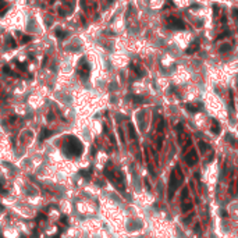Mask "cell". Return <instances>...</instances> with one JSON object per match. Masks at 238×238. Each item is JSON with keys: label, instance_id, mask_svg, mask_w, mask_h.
Here are the masks:
<instances>
[{"label": "cell", "instance_id": "cb8c5ba5", "mask_svg": "<svg viewBox=\"0 0 238 238\" xmlns=\"http://www.w3.org/2000/svg\"><path fill=\"white\" fill-rule=\"evenodd\" d=\"M222 217H227V212H226V210H222Z\"/></svg>", "mask_w": 238, "mask_h": 238}, {"label": "cell", "instance_id": "277c9868", "mask_svg": "<svg viewBox=\"0 0 238 238\" xmlns=\"http://www.w3.org/2000/svg\"><path fill=\"white\" fill-rule=\"evenodd\" d=\"M189 210H192V199L188 194V188H185L182 192V212L187 213Z\"/></svg>", "mask_w": 238, "mask_h": 238}, {"label": "cell", "instance_id": "7402d4cb", "mask_svg": "<svg viewBox=\"0 0 238 238\" xmlns=\"http://www.w3.org/2000/svg\"><path fill=\"white\" fill-rule=\"evenodd\" d=\"M233 17L234 18H238V8H233Z\"/></svg>", "mask_w": 238, "mask_h": 238}, {"label": "cell", "instance_id": "ac0fdd59", "mask_svg": "<svg viewBox=\"0 0 238 238\" xmlns=\"http://www.w3.org/2000/svg\"><path fill=\"white\" fill-rule=\"evenodd\" d=\"M3 71H4L6 74H8V75H14V77H17V74H14V72H13L11 70H10L8 67H4V68H3Z\"/></svg>", "mask_w": 238, "mask_h": 238}, {"label": "cell", "instance_id": "3957f363", "mask_svg": "<svg viewBox=\"0 0 238 238\" xmlns=\"http://www.w3.org/2000/svg\"><path fill=\"white\" fill-rule=\"evenodd\" d=\"M89 71H91V67H89L87 58L82 57L81 60H79V63H78V67H77L78 75H79V77H81L82 79H87V78L89 77Z\"/></svg>", "mask_w": 238, "mask_h": 238}, {"label": "cell", "instance_id": "484cf974", "mask_svg": "<svg viewBox=\"0 0 238 238\" xmlns=\"http://www.w3.org/2000/svg\"><path fill=\"white\" fill-rule=\"evenodd\" d=\"M22 238H27V237H25V235H22Z\"/></svg>", "mask_w": 238, "mask_h": 238}, {"label": "cell", "instance_id": "52a82bcc", "mask_svg": "<svg viewBox=\"0 0 238 238\" xmlns=\"http://www.w3.org/2000/svg\"><path fill=\"white\" fill-rule=\"evenodd\" d=\"M228 191H230L231 196H237V194H238V173L234 174L233 180H231V182H230Z\"/></svg>", "mask_w": 238, "mask_h": 238}, {"label": "cell", "instance_id": "2e32d148", "mask_svg": "<svg viewBox=\"0 0 238 238\" xmlns=\"http://www.w3.org/2000/svg\"><path fill=\"white\" fill-rule=\"evenodd\" d=\"M228 35H230V32H228V31H226V32H223V33H220V35H217L216 40H220V39H223V38H226V36H228Z\"/></svg>", "mask_w": 238, "mask_h": 238}, {"label": "cell", "instance_id": "5bb4252c", "mask_svg": "<svg viewBox=\"0 0 238 238\" xmlns=\"http://www.w3.org/2000/svg\"><path fill=\"white\" fill-rule=\"evenodd\" d=\"M185 107H187L188 110H189V112H191V113H195V112H198V107H196V106H194V105H191V103H188V105L187 106H185Z\"/></svg>", "mask_w": 238, "mask_h": 238}, {"label": "cell", "instance_id": "8992f818", "mask_svg": "<svg viewBox=\"0 0 238 238\" xmlns=\"http://www.w3.org/2000/svg\"><path fill=\"white\" fill-rule=\"evenodd\" d=\"M198 162V155H196L195 149H189L187 153H185V163L188 166H194V164Z\"/></svg>", "mask_w": 238, "mask_h": 238}, {"label": "cell", "instance_id": "d6986e66", "mask_svg": "<svg viewBox=\"0 0 238 238\" xmlns=\"http://www.w3.org/2000/svg\"><path fill=\"white\" fill-rule=\"evenodd\" d=\"M81 175H84V177H91V170H81Z\"/></svg>", "mask_w": 238, "mask_h": 238}, {"label": "cell", "instance_id": "8fae6325", "mask_svg": "<svg viewBox=\"0 0 238 238\" xmlns=\"http://www.w3.org/2000/svg\"><path fill=\"white\" fill-rule=\"evenodd\" d=\"M6 43H7L10 47H15V46H17V43H15L14 38H13V36H10V35H8L7 38H6Z\"/></svg>", "mask_w": 238, "mask_h": 238}, {"label": "cell", "instance_id": "5b68a950", "mask_svg": "<svg viewBox=\"0 0 238 238\" xmlns=\"http://www.w3.org/2000/svg\"><path fill=\"white\" fill-rule=\"evenodd\" d=\"M167 25L170 28H174V29H184L185 28L184 21H181L177 17H167Z\"/></svg>", "mask_w": 238, "mask_h": 238}, {"label": "cell", "instance_id": "4fadbf2b", "mask_svg": "<svg viewBox=\"0 0 238 238\" xmlns=\"http://www.w3.org/2000/svg\"><path fill=\"white\" fill-rule=\"evenodd\" d=\"M131 70H134L138 75H139V77H142V75H143V71H142V70H139V68H138L137 65H134V64H131Z\"/></svg>", "mask_w": 238, "mask_h": 238}, {"label": "cell", "instance_id": "e0dca14e", "mask_svg": "<svg viewBox=\"0 0 238 238\" xmlns=\"http://www.w3.org/2000/svg\"><path fill=\"white\" fill-rule=\"evenodd\" d=\"M199 146L202 148V150H208L209 148H210L209 145H208V143H205V142H203V141H201V142H199Z\"/></svg>", "mask_w": 238, "mask_h": 238}, {"label": "cell", "instance_id": "44dd1931", "mask_svg": "<svg viewBox=\"0 0 238 238\" xmlns=\"http://www.w3.org/2000/svg\"><path fill=\"white\" fill-rule=\"evenodd\" d=\"M17 64H18V68H20V70H22V71H25V70H27V65H25V64L18 63V61H17Z\"/></svg>", "mask_w": 238, "mask_h": 238}, {"label": "cell", "instance_id": "4316f807", "mask_svg": "<svg viewBox=\"0 0 238 238\" xmlns=\"http://www.w3.org/2000/svg\"><path fill=\"white\" fill-rule=\"evenodd\" d=\"M54 238H58V237H54Z\"/></svg>", "mask_w": 238, "mask_h": 238}, {"label": "cell", "instance_id": "7a4b0ae2", "mask_svg": "<svg viewBox=\"0 0 238 238\" xmlns=\"http://www.w3.org/2000/svg\"><path fill=\"white\" fill-rule=\"evenodd\" d=\"M182 180H184V175H182L180 167H175V170L170 174V182H168V198L174 195V192L177 191V188L181 185Z\"/></svg>", "mask_w": 238, "mask_h": 238}, {"label": "cell", "instance_id": "30bf717a", "mask_svg": "<svg viewBox=\"0 0 238 238\" xmlns=\"http://www.w3.org/2000/svg\"><path fill=\"white\" fill-rule=\"evenodd\" d=\"M54 35H56L57 38H60V39H64L65 36H67V33L64 32L63 29H60V28H57V29H54Z\"/></svg>", "mask_w": 238, "mask_h": 238}, {"label": "cell", "instance_id": "d4e9b609", "mask_svg": "<svg viewBox=\"0 0 238 238\" xmlns=\"http://www.w3.org/2000/svg\"><path fill=\"white\" fill-rule=\"evenodd\" d=\"M50 3H54V0H50Z\"/></svg>", "mask_w": 238, "mask_h": 238}, {"label": "cell", "instance_id": "9c48e42d", "mask_svg": "<svg viewBox=\"0 0 238 238\" xmlns=\"http://www.w3.org/2000/svg\"><path fill=\"white\" fill-rule=\"evenodd\" d=\"M198 49H199V43L198 42H194V43L191 45V47H188V49H187V54H192L194 52H196Z\"/></svg>", "mask_w": 238, "mask_h": 238}, {"label": "cell", "instance_id": "9a60e30c", "mask_svg": "<svg viewBox=\"0 0 238 238\" xmlns=\"http://www.w3.org/2000/svg\"><path fill=\"white\" fill-rule=\"evenodd\" d=\"M212 131L215 134H219V131H220V128H219V124H217L215 120H213V127H212Z\"/></svg>", "mask_w": 238, "mask_h": 238}, {"label": "cell", "instance_id": "7c38bea8", "mask_svg": "<svg viewBox=\"0 0 238 238\" xmlns=\"http://www.w3.org/2000/svg\"><path fill=\"white\" fill-rule=\"evenodd\" d=\"M231 50V46L228 43H224V45H222V46L219 47V52L220 53H226V52H230Z\"/></svg>", "mask_w": 238, "mask_h": 238}, {"label": "cell", "instance_id": "603a6c76", "mask_svg": "<svg viewBox=\"0 0 238 238\" xmlns=\"http://www.w3.org/2000/svg\"><path fill=\"white\" fill-rule=\"evenodd\" d=\"M0 192H2V194H6V192H7L4 188H3V181H0Z\"/></svg>", "mask_w": 238, "mask_h": 238}, {"label": "cell", "instance_id": "ffe728a7", "mask_svg": "<svg viewBox=\"0 0 238 238\" xmlns=\"http://www.w3.org/2000/svg\"><path fill=\"white\" fill-rule=\"evenodd\" d=\"M31 39H32V38H31V36H27V35H24V36L21 38V42H22V43H27V42H29Z\"/></svg>", "mask_w": 238, "mask_h": 238}, {"label": "cell", "instance_id": "6da1fadb", "mask_svg": "<svg viewBox=\"0 0 238 238\" xmlns=\"http://www.w3.org/2000/svg\"><path fill=\"white\" fill-rule=\"evenodd\" d=\"M64 153L67 155L68 157H74V156H79L82 153V145L78 139L72 137H68L65 139L64 143Z\"/></svg>", "mask_w": 238, "mask_h": 238}, {"label": "cell", "instance_id": "ba28073f", "mask_svg": "<svg viewBox=\"0 0 238 238\" xmlns=\"http://www.w3.org/2000/svg\"><path fill=\"white\" fill-rule=\"evenodd\" d=\"M50 135H53V131L49 130V128H43L42 131H40V141H43V139H47Z\"/></svg>", "mask_w": 238, "mask_h": 238}]
</instances>
